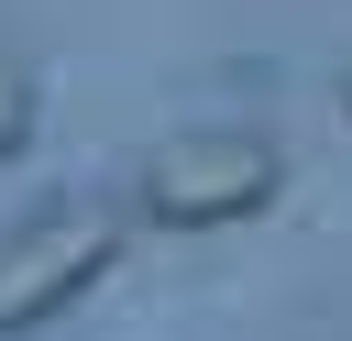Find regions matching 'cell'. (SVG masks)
Masks as SVG:
<instances>
[{"label": "cell", "mask_w": 352, "mask_h": 341, "mask_svg": "<svg viewBox=\"0 0 352 341\" xmlns=\"http://www.w3.org/2000/svg\"><path fill=\"white\" fill-rule=\"evenodd\" d=\"M22 143H33V77L0 55V154H22Z\"/></svg>", "instance_id": "obj_3"}, {"label": "cell", "mask_w": 352, "mask_h": 341, "mask_svg": "<svg viewBox=\"0 0 352 341\" xmlns=\"http://www.w3.org/2000/svg\"><path fill=\"white\" fill-rule=\"evenodd\" d=\"M341 110H352V77H341Z\"/></svg>", "instance_id": "obj_4"}, {"label": "cell", "mask_w": 352, "mask_h": 341, "mask_svg": "<svg viewBox=\"0 0 352 341\" xmlns=\"http://www.w3.org/2000/svg\"><path fill=\"white\" fill-rule=\"evenodd\" d=\"M286 176V154L264 132H187V143H154L143 176H132V209L154 231H220L242 209H264Z\"/></svg>", "instance_id": "obj_1"}, {"label": "cell", "mask_w": 352, "mask_h": 341, "mask_svg": "<svg viewBox=\"0 0 352 341\" xmlns=\"http://www.w3.org/2000/svg\"><path fill=\"white\" fill-rule=\"evenodd\" d=\"M110 253H121V209L110 198H55V209L11 220L0 231V341L11 330H44Z\"/></svg>", "instance_id": "obj_2"}]
</instances>
